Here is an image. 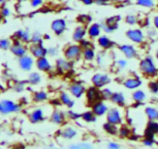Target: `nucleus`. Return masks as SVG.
Segmentation results:
<instances>
[{"instance_id": "nucleus-1", "label": "nucleus", "mask_w": 158, "mask_h": 149, "mask_svg": "<svg viewBox=\"0 0 158 149\" xmlns=\"http://www.w3.org/2000/svg\"><path fill=\"white\" fill-rule=\"evenodd\" d=\"M138 70L140 75L145 78L151 80L158 77V66L156 60L151 55H146L140 59Z\"/></svg>"}, {"instance_id": "nucleus-2", "label": "nucleus", "mask_w": 158, "mask_h": 149, "mask_svg": "<svg viewBox=\"0 0 158 149\" xmlns=\"http://www.w3.org/2000/svg\"><path fill=\"white\" fill-rule=\"evenodd\" d=\"M82 52H83V49L80 46V44L77 43H73L65 46L62 51V53H63V57L66 60L75 63L80 60H82Z\"/></svg>"}, {"instance_id": "nucleus-3", "label": "nucleus", "mask_w": 158, "mask_h": 149, "mask_svg": "<svg viewBox=\"0 0 158 149\" xmlns=\"http://www.w3.org/2000/svg\"><path fill=\"white\" fill-rule=\"evenodd\" d=\"M125 36L131 43L139 46L146 41V34L140 27H131L125 32Z\"/></svg>"}, {"instance_id": "nucleus-4", "label": "nucleus", "mask_w": 158, "mask_h": 149, "mask_svg": "<svg viewBox=\"0 0 158 149\" xmlns=\"http://www.w3.org/2000/svg\"><path fill=\"white\" fill-rule=\"evenodd\" d=\"M106 121L113 124L117 126L123 125L125 121V115L122 108L116 106L110 107L106 116H105Z\"/></svg>"}, {"instance_id": "nucleus-5", "label": "nucleus", "mask_w": 158, "mask_h": 149, "mask_svg": "<svg viewBox=\"0 0 158 149\" xmlns=\"http://www.w3.org/2000/svg\"><path fill=\"white\" fill-rule=\"evenodd\" d=\"M91 84L101 90L112 83V77L106 72H96L90 77Z\"/></svg>"}, {"instance_id": "nucleus-6", "label": "nucleus", "mask_w": 158, "mask_h": 149, "mask_svg": "<svg viewBox=\"0 0 158 149\" xmlns=\"http://www.w3.org/2000/svg\"><path fill=\"white\" fill-rule=\"evenodd\" d=\"M117 49L121 53L123 57L128 60H135L139 57V49L136 45L133 43H122L117 45Z\"/></svg>"}, {"instance_id": "nucleus-7", "label": "nucleus", "mask_w": 158, "mask_h": 149, "mask_svg": "<svg viewBox=\"0 0 158 149\" xmlns=\"http://www.w3.org/2000/svg\"><path fill=\"white\" fill-rule=\"evenodd\" d=\"M22 110V105L19 103L9 99H4L0 100V114L9 115L12 114H16Z\"/></svg>"}, {"instance_id": "nucleus-8", "label": "nucleus", "mask_w": 158, "mask_h": 149, "mask_svg": "<svg viewBox=\"0 0 158 149\" xmlns=\"http://www.w3.org/2000/svg\"><path fill=\"white\" fill-rule=\"evenodd\" d=\"M86 88L87 87L81 80H73L68 85L67 91L74 99L79 100L84 97Z\"/></svg>"}, {"instance_id": "nucleus-9", "label": "nucleus", "mask_w": 158, "mask_h": 149, "mask_svg": "<svg viewBox=\"0 0 158 149\" xmlns=\"http://www.w3.org/2000/svg\"><path fill=\"white\" fill-rule=\"evenodd\" d=\"M143 83V79L138 74H131V75L125 77L122 80V85L123 87L127 91H132V92L136 90L140 89Z\"/></svg>"}, {"instance_id": "nucleus-10", "label": "nucleus", "mask_w": 158, "mask_h": 149, "mask_svg": "<svg viewBox=\"0 0 158 149\" xmlns=\"http://www.w3.org/2000/svg\"><path fill=\"white\" fill-rule=\"evenodd\" d=\"M121 16L120 15H115L110 16L101 23L102 29L105 34H111L119 29L120 22L121 21Z\"/></svg>"}, {"instance_id": "nucleus-11", "label": "nucleus", "mask_w": 158, "mask_h": 149, "mask_svg": "<svg viewBox=\"0 0 158 149\" xmlns=\"http://www.w3.org/2000/svg\"><path fill=\"white\" fill-rule=\"evenodd\" d=\"M74 63L66 60L63 57H57L54 62V70L60 74H65L73 69Z\"/></svg>"}, {"instance_id": "nucleus-12", "label": "nucleus", "mask_w": 158, "mask_h": 149, "mask_svg": "<svg viewBox=\"0 0 158 149\" xmlns=\"http://www.w3.org/2000/svg\"><path fill=\"white\" fill-rule=\"evenodd\" d=\"M28 120L32 125H37L45 121L47 117L45 109L42 107H35L28 114Z\"/></svg>"}, {"instance_id": "nucleus-13", "label": "nucleus", "mask_w": 158, "mask_h": 149, "mask_svg": "<svg viewBox=\"0 0 158 149\" xmlns=\"http://www.w3.org/2000/svg\"><path fill=\"white\" fill-rule=\"evenodd\" d=\"M84 98L86 105L90 108L93 104H94L95 103L102 100L100 90L95 87L93 85L87 87L86 93H85Z\"/></svg>"}, {"instance_id": "nucleus-14", "label": "nucleus", "mask_w": 158, "mask_h": 149, "mask_svg": "<svg viewBox=\"0 0 158 149\" xmlns=\"http://www.w3.org/2000/svg\"><path fill=\"white\" fill-rule=\"evenodd\" d=\"M57 135L64 141H72L78 137L79 131L77 127L73 125H64L59 129Z\"/></svg>"}, {"instance_id": "nucleus-15", "label": "nucleus", "mask_w": 158, "mask_h": 149, "mask_svg": "<svg viewBox=\"0 0 158 149\" xmlns=\"http://www.w3.org/2000/svg\"><path fill=\"white\" fill-rule=\"evenodd\" d=\"M96 45L100 48L102 51L112 50L115 47H117V45L114 40H113L107 34H102L97 40H96Z\"/></svg>"}, {"instance_id": "nucleus-16", "label": "nucleus", "mask_w": 158, "mask_h": 149, "mask_svg": "<svg viewBox=\"0 0 158 149\" xmlns=\"http://www.w3.org/2000/svg\"><path fill=\"white\" fill-rule=\"evenodd\" d=\"M67 22L63 18H56L51 22L50 29L56 36H61L67 29Z\"/></svg>"}, {"instance_id": "nucleus-17", "label": "nucleus", "mask_w": 158, "mask_h": 149, "mask_svg": "<svg viewBox=\"0 0 158 149\" xmlns=\"http://www.w3.org/2000/svg\"><path fill=\"white\" fill-rule=\"evenodd\" d=\"M17 63H18L19 68L22 71L25 73H30L35 68V59L33 58L30 54L28 53L24 57L18 58Z\"/></svg>"}, {"instance_id": "nucleus-18", "label": "nucleus", "mask_w": 158, "mask_h": 149, "mask_svg": "<svg viewBox=\"0 0 158 149\" xmlns=\"http://www.w3.org/2000/svg\"><path fill=\"white\" fill-rule=\"evenodd\" d=\"M35 68L42 74H49L54 70V65L49 57H45L35 60Z\"/></svg>"}, {"instance_id": "nucleus-19", "label": "nucleus", "mask_w": 158, "mask_h": 149, "mask_svg": "<svg viewBox=\"0 0 158 149\" xmlns=\"http://www.w3.org/2000/svg\"><path fill=\"white\" fill-rule=\"evenodd\" d=\"M9 51L17 59L29 53V46L16 40H12V46Z\"/></svg>"}, {"instance_id": "nucleus-20", "label": "nucleus", "mask_w": 158, "mask_h": 149, "mask_svg": "<svg viewBox=\"0 0 158 149\" xmlns=\"http://www.w3.org/2000/svg\"><path fill=\"white\" fill-rule=\"evenodd\" d=\"M66 111H63L59 108H54L49 114V121L56 126H64L66 124Z\"/></svg>"}, {"instance_id": "nucleus-21", "label": "nucleus", "mask_w": 158, "mask_h": 149, "mask_svg": "<svg viewBox=\"0 0 158 149\" xmlns=\"http://www.w3.org/2000/svg\"><path fill=\"white\" fill-rule=\"evenodd\" d=\"M29 53L35 60L48 57V47L44 44V43L30 44L29 46Z\"/></svg>"}, {"instance_id": "nucleus-22", "label": "nucleus", "mask_w": 158, "mask_h": 149, "mask_svg": "<svg viewBox=\"0 0 158 149\" xmlns=\"http://www.w3.org/2000/svg\"><path fill=\"white\" fill-rule=\"evenodd\" d=\"M58 100L60 104L67 109H73L76 105L75 99L68 92V91H60L58 94Z\"/></svg>"}, {"instance_id": "nucleus-23", "label": "nucleus", "mask_w": 158, "mask_h": 149, "mask_svg": "<svg viewBox=\"0 0 158 149\" xmlns=\"http://www.w3.org/2000/svg\"><path fill=\"white\" fill-rule=\"evenodd\" d=\"M110 102L114 106L118 107L120 108H124L127 105V97L123 91H114Z\"/></svg>"}, {"instance_id": "nucleus-24", "label": "nucleus", "mask_w": 158, "mask_h": 149, "mask_svg": "<svg viewBox=\"0 0 158 149\" xmlns=\"http://www.w3.org/2000/svg\"><path fill=\"white\" fill-rule=\"evenodd\" d=\"M110 106L108 105L107 102L105 101V100H100V101L97 102L94 104H93L92 106L89 108V109H91V111L95 114V115L97 117H105L107 113L108 110H109Z\"/></svg>"}, {"instance_id": "nucleus-25", "label": "nucleus", "mask_w": 158, "mask_h": 149, "mask_svg": "<svg viewBox=\"0 0 158 149\" xmlns=\"http://www.w3.org/2000/svg\"><path fill=\"white\" fill-rule=\"evenodd\" d=\"M86 38H87V27L83 25H77L72 32V40L73 43H80Z\"/></svg>"}, {"instance_id": "nucleus-26", "label": "nucleus", "mask_w": 158, "mask_h": 149, "mask_svg": "<svg viewBox=\"0 0 158 149\" xmlns=\"http://www.w3.org/2000/svg\"><path fill=\"white\" fill-rule=\"evenodd\" d=\"M103 34L101 23H92L87 26V38L89 40H97Z\"/></svg>"}, {"instance_id": "nucleus-27", "label": "nucleus", "mask_w": 158, "mask_h": 149, "mask_svg": "<svg viewBox=\"0 0 158 149\" xmlns=\"http://www.w3.org/2000/svg\"><path fill=\"white\" fill-rule=\"evenodd\" d=\"M32 100L34 104H45L49 100V94L46 90H37L32 93Z\"/></svg>"}, {"instance_id": "nucleus-28", "label": "nucleus", "mask_w": 158, "mask_h": 149, "mask_svg": "<svg viewBox=\"0 0 158 149\" xmlns=\"http://www.w3.org/2000/svg\"><path fill=\"white\" fill-rule=\"evenodd\" d=\"M32 33L28 29H19L15 31L12 36V40H16L25 44H30Z\"/></svg>"}, {"instance_id": "nucleus-29", "label": "nucleus", "mask_w": 158, "mask_h": 149, "mask_svg": "<svg viewBox=\"0 0 158 149\" xmlns=\"http://www.w3.org/2000/svg\"><path fill=\"white\" fill-rule=\"evenodd\" d=\"M43 77L42 73L39 72L38 70H32L29 73L26 77V83L28 85L31 87L39 86L43 82Z\"/></svg>"}, {"instance_id": "nucleus-30", "label": "nucleus", "mask_w": 158, "mask_h": 149, "mask_svg": "<svg viewBox=\"0 0 158 149\" xmlns=\"http://www.w3.org/2000/svg\"><path fill=\"white\" fill-rule=\"evenodd\" d=\"M144 137L156 138L158 136V121H148L145 127Z\"/></svg>"}, {"instance_id": "nucleus-31", "label": "nucleus", "mask_w": 158, "mask_h": 149, "mask_svg": "<svg viewBox=\"0 0 158 149\" xmlns=\"http://www.w3.org/2000/svg\"><path fill=\"white\" fill-rule=\"evenodd\" d=\"M131 97L132 101L135 104L142 105L148 99V94H147L146 91L140 88V89H137L136 91H133Z\"/></svg>"}, {"instance_id": "nucleus-32", "label": "nucleus", "mask_w": 158, "mask_h": 149, "mask_svg": "<svg viewBox=\"0 0 158 149\" xmlns=\"http://www.w3.org/2000/svg\"><path fill=\"white\" fill-rule=\"evenodd\" d=\"M97 53V52L96 51L95 47L83 49L82 52V60L86 63H94L95 62Z\"/></svg>"}, {"instance_id": "nucleus-33", "label": "nucleus", "mask_w": 158, "mask_h": 149, "mask_svg": "<svg viewBox=\"0 0 158 149\" xmlns=\"http://www.w3.org/2000/svg\"><path fill=\"white\" fill-rule=\"evenodd\" d=\"M133 133L134 132H133L131 127L127 123H123V125L119 126L117 137L121 139H129L130 137L132 135Z\"/></svg>"}, {"instance_id": "nucleus-34", "label": "nucleus", "mask_w": 158, "mask_h": 149, "mask_svg": "<svg viewBox=\"0 0 158 149\" xmlns=\"http://www.w3.org/2000/svg\"><path fill=\"white\" fill-rule=\"evenodd\" d=\"M144 114L148 121H158V108L152 105H148L144 108Z\"/></svg>"}, {"instance_id": "nucleus-35", "label": "nucleus", "mask_w": 158, "mask_h": 149, "mask_svg": "<svg viewBox=\"0 0 158 149\" xmlns=\"http://www.w3.org/2000/svg\"><path fill=\"white\" fill-rule=\"evenodd\" d=\"M98 117L95 115L91 109L86 110L81 113V120L86 124H94L97 122Z\"/></svg>"}, {"instance_id": "nucleus-36", "label": "nucleus", "mask_w": 158, "mask_h": 149, "mask_svg": "<svg viewBox=\"0 0 158 149\" xmlns=\"http://www.w3.org/2000/svg\"><path fill=\"white\" fill-rule=\"evenodd\" d=\"M102 128H103V131H104L107 135L115 137V136H117V134H118L119 126H117V125H113V124H110L109 123V122L106 121L103 124Z\"/></svg>"}, {"instance_id": "nucleus-37", "label": "nucleus", "mask_w": 158, "mask_h": 149, "mask_svg": "<svg viewBox=\"0 0 158 149\" xmlns=\"http://www.w3.org/2000/svg\"><path fill=\"white\" fill-rule=\"evenodd\" d=\"M128 65H129V60H127L124 57H120L114 61V68L117 71L121 72V71L125 70L127 68Z\"/></svg>"}, {"instance_id": "nucleus-38", "label": "nucleus", "mask_w": 158, "mask_h": 149, "mask_svg": "<svg viewBox=\"0 0 158 149\" xmlns=\"http://www.w3.org/2000/svg\"><path fill=\"white\" fill-rule=\"evenodd\" d=\"M108 59L107 55H106V51H100V52L97 53V57H96L95 63H97V66H100V67H104L106 66L108 63Z\"/></svg>"}, {"instance_id": "nucleus-39", "label": "nucleus", "mask_w": 158, "mask_h": 149, "mask_svg": "<svg viewBox=\"0 0 158 149\" xmlns=\"http://www.w3.org/2000/svg\"><path fill=\"white\" fill-rule=\"evenodd\" d=\"M44 35L40 31H34L31 36L30 44H39L44 43Z\"/></svg>"}, {"instance_id": "nucleus-40", "label": "nucleus", "mask_w": 158, "mask_h": 149, "mask_svg": "<svg viewBox=\"0 0 158 149\" xmlns=\"http://www.w3.org/2000/svg\"><path fill=\"white\" fill-rule=\"evenodd\" d=\"M66 114L67 120L77 122L80 119H81V113L77 112V111L73 109H68L66 111Z\"/></svg>"}, {"instance_id": "nucleus-41", "label": "nucleus", "mask_w": 158, "mask_h": 149, "mask_svg": "<svg viewBox=\"0 0 158 149\" xmlns=\"http://www.w3.org/2000/svg\"><path fill=\"white\" fill-rule=\"evenodd\" d=\"M92 17L87 14H81L77 16V20L80 25H83L87 27L89 24L92 23Z\"/></svg>"}, {"instance_id": "nucleus-42", "label": "nucleus", "mask_w": 158, "mask_h": 149, "mask_svg": "<svg viewBox=\"0 0 158 149\" xmlns=\"http://www.w3.org/2000/svg\"><path fill=\"white\" fill-rule=\"evenodd\" d=\"M124 22L131 27H135L139 23V18L137 15L134 14H128L125 16Z\"/></svg>"}, {"instance_id": "nucleus-43", "label": "nucleus", "mask_w": 158, "mask_h": 149, "mask_svg": "<svg viewBox=\"0 0 158 149\" xmlns=\"http://www.w3.org/2000/svg\"><path fill=\"white\" fill-rule=\"evenodd\" d=\"M148 89L154 95H158V78L151 79L148 83Z\"/></svg>"}, {"instance_id": "nucleus-44", "label": "nucleus", "mask_w": 158, "mask_h": 149, "mask_svg": "<svg viewBox=\"0 0 158 149\" xmlns=\"http://www.w3.org/2000/svg\"><path fill=\"white\" fill-rule=\"evenodd\" d=\"M114 91H113L112 88H110V87H106L101 89L100 90V94H101L102 100H105V101H110L113 94H114Z\"/></svg>"}, {"instance_id": "nucleus-45", "label": "nucleus", "mask_w": 158, "mask_h": 149, "mask_svg": "<svg viewBox=\"0 0 158 149\" xmlns=\"http://www.w3.org/2000/svg\"><path fill=\"white\" fill-rule=\"evenodd\" d=\"M137 6L145 9H153L155 6V0H135Z\"/></svg>"}, {"instance_id": "nucleus-46", "label": "nucleus", "mask_w": 158, "mask_h": 149, "mask_svg": "<svg viewBox=\"0 0 158 149\" xmlns=\"http://www.w3.org/2000/svg\"><path fill=\"white\" fill-rule=\"evenodd\" d=\"M69 149H93V145L89 142H81L78 143L71 144L69 146Z\"/></svg>"}, {"instance_id": "nucleus-47", "label": "nucleus", "mask_w": 158, "mask_h": 149, "mask_svg": "<svg viewBox=\"0 0 158 149\" xmlns=\"http://www.w3.org/2000/svg\"><path fill=\"white\" fill-rule=\"evenodd\" d=\"M140 143L142 144V145L146 148H152L157 143V141H156V138H151V137H143L140 139Z\"/></svg>"}, {"instance_id": "nucleus-48", "label": "nucleus", "mask_w": 158, "mask_h": 149, "mask_svg": "<svg viewBox=\"0 0 158 149\" xmlns=\"http://www.w3.org/2000/svg\"><path fill=\"white\" fill-rule=\"evenodd\" d=\"M12 43V40L9 38L0 39V49L2 50H9Z\"/></svg>"}, {"instance_id": "nucleus-49", "label": "nucleus", "mask_w": 158, "mask_h": 149, "mask_svg": "<svg viewBox=\"0 0 158 149\" xmlns=\"http://www.w3.org/2000/svg\"><path fill=\"white\" fill-rule=\"evenodd\" d=\"M60 49L56 46H48V57L50 58H57L60 55Z\"/></svg>"}, {"instance_id": "nucleus-50", "label": "nucleus", "mask_w": 158, "mask_h": 149, "mask_svg": "<svg viewBox=\"0 0 158 149\" xmlns=\"http://www.w3.org/2000/svg\"><path fill=\"white\" fill-rule=\"evenodd\" d=\"M80 46H81L82 49H86V48H90V47H95V44H94V41L89 40V38H86L83 40H82L80 43Z\"/></svg>"}, {"instance_id": "nucleus-51", "label": "nucleus", "mask_w": 158, "mask_h": 149, "mask_svg": "<svg viewBox=\"0 0 158 149\" xmlns=\"http://www.w3.org/2000/svg\"><path fill=\"white\" fill-rule=\"evenodd\" d=\"M29 5L32 9H39L43 6L45 0H29Z\"/></svg>"}, {"instance_id": "nucleus-52", "label": "nucleus", "mask_w": 158, "mask_h": 149, "mask_svg": "<svg viewBox=\"0 0 158 149\" xmlns=\"http://www.w3.org/2000/svg\"><path fill=\"white\" fill-rule=\"evenodd\" d=\"M106 149H122V145L115 141H110L106 143Z\"/></svg>"}, {"instance_id": "nucleus-53", "label": "nucleus", "mask_w": 158, "mask_h": 149, "mask_svg": "<svg viewBox=\"0 0 158 149\" xmlns=\"http://www.w3.org/2000/svg\"><path fill=\"white\" fill-rule=\"evenodd\" d=\"M26 85H28L26 81H19L18 83L15 84V91L19 93L23 92L26 88Z\"/></svg>"}, {"instance_id": "nucleus-54", "label": "nucleus", "mask_w": 158, "mask_h": 149, "mask_svg": "<svg viewBox=\"0 0 158 149\" xmlns=\"http://www.w3.org/2000/svg\"><path fill=\"white\" fill-rule=\"evenodd\" d=\"M0 14H1V15L2 17L6 18V17H8L10 15V14H11L10 9H8V8H6V7H2V8L1 11H0Z\"/></svg>"}, {"instance_id": "nucleus-55", "label": "nucleus", "mask_w": 158, "mask_h": 149, "mask_svg": "<svg viewBox=\"0 0 158 149\" xmlns=\"http://www.w3.org/2000/svg\"><path fill=\"white\" fill-rule=\"evenodd\" d=\"M79 1H80L83 5L87 6H92L93 4L95 3V0H79Z\"/></svg>"}, {"instance_id": "nucleus-56", "label": "nucleus", "mask_w": 158, "mask_h": 149, "mask_svg": "<svg viewBox=\"0 0 158 149\" xmlns=\"http://www.w3.org/2000/svg\"><path fill=\"white\" fill-rule=\"evenodd\" d=\"M152 23L154 29H155L156 30H158V14H157V15H155L154 16V18H153V20H152Z\"/></svg>"}, {"instance_id": "nucleus-57", "label": "nucleus", "mask_w": 158, "mask_h": 149, "mask_svg": "<svg viewBox=\"0 0 158 149\" xmlns=\"http://www.w3.org/2000/svg\"><path fill=\"white\" fill-rule=\"evenodd\" d=\"M109 2V0H95V4L98 6H106Z\"/></svg>"}, {"instance_id": "nucleus-58", "label": "nucleus", "mask_w": 158, "mask_h": 149, "mask_svg": "<svg viewBox=\"0 0 158 149\" xmlns=\"http://www.w3.org/2000/svg\"><path fill=\"white\" fill-rule=\"evenodd\" d=\"M154 57H155V60L158 61V49L155 51V53H154Z\"/></svg>"}, {"instance_id": "nucleus-59", "label": "nucleus", "mask_w": 158, "mask_h": 149, "mask_svg": "<svg viewBox=\"0 0 158 149\" xmlns=\"http://www.w3.org/2000/svg\"><path fill=\"white\" fill-rule=\"evenodd\" d=\"M19 2H26V1H29V0H17Z\"/></svg>"}, {"instance_id": "nucleus-60", "label": "nucleus", "mask_w": 158, "mask_h": 149, "mask_svg": "<svg viewBox=\"0 0 158 149\" xmlns=\"http://www.w3.org/2000/svg\"><path fill=\"white\" fill-rule=\"evenodd\" d=\"M55 149H69V148H55Z\"/></svg>"}, {"instance_id": "nucleus-61", "label": "nucleus", "mask_w": 158, "mask_h": 149, "mask_svg": "<svg viewBox=\"0 0 158 149\" xmlns=\"http://www.w3.org/2000/svg\"><path fill=\"white\" fill-rule=\"evenodd\" d=\"M132 149H141V148H133Z\"/></svg>"}, {"instance_id": "nucleus-62", "label": "nucleus", "mask_w": 158, "mask_h": 149, "mask_svg": "<svg viewBox=\"0 0 158 149\" xmlns=\"http://www.w3.org/2000/svg\"><path fill=\"white\" fill-rule=\"evenodd\" d=\"M43 149H51V148H43Z\"/></svg>"}, {"instance_id": "nucleus-63", "label": "nucleus", "mask_w": 158, "mask_h": 149, "mask_svg": "<svg viewBox=\"0 0 158 149\" xmlns=\"http://www.w3.org/2000/svg\"><path fill=\"white\" fill-rule=\"evenodd\" d=\"M157 138H158V136H157Z\"/></svg>"}, {"instance_id": "nucleus-64", "label": "nucleus", "mask_w": 158, "mask_h": 149, "mask_svg": "<svg viewBox=\"0 0 158 149\" xmlns=\"http://www.w3.org/2000/svg\"><path fill=\"white\" fill-rule=\"evenodd\" d=\"M93 149H94V148H93Z\"/></svg>"}]
</instances>
